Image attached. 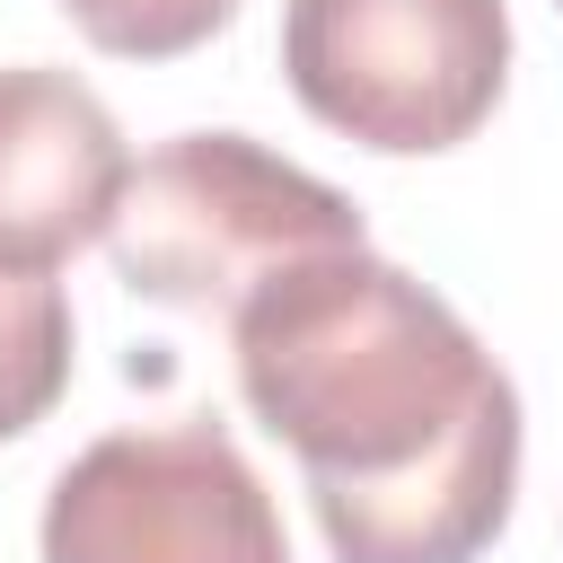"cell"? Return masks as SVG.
<instances>
[{"mask_svg":"<svg viewBox=\"0 0 563 563\" xmlns=\"http://www.w3.org/2000/svg\"><path fill=\"white\" fill-rule=\"evenodd\" d=\"M282 79L325 132L378 158H431L493 123L510 88V9L501 0H282Z\"/></svg>","mask_w":563,"mask_h":563,"instance_id":"cell-3","label":"cell"},{"mask_svg":"<svg viewBox=\"0 0 563 563\" xmlns=\"http://www.w3.org/2000/svg\"><path fill=\"white\" fill-rule=\"evenodd\" d=\"M53 273L62 264H0V440L35 431L70 387L79 325H70V290Z\"/></svg>","mask_w":563,"mask_h":563,"instance_id":"cell-6","label":"cell"},{"mask_svg":"<svg viewBox=\"0 0 563 563\" xmlns=\"http://www.w3.org/2000/svg\"><path fill=\"white\" fill-rule=\"evenodd\" d=\"M132 150L106 97L53 62L0 70V264H62L106 238Z\"/></svg>","mask_w":563,"mask_h":563,"instance_id":"cell-5","label":"cell"},{"mask_svg":"<svg viewBox=\"0 0 563 563\" xmlns=\"http://www.w3.org/2000/svg\"><path fill=\"white\" fill-rule=\"evenodd\" d=\"M44 563H290L264 475L220 422H141L88 440L35 528Z\"/></svg>","mask_w":563,"mask_h":563,"instance_id":"cell-4","label":"cell"},{"mask_svg":"<svg viewBox=\"0 0 563 563\" xmlns=\"http://www.w3.org/2000/svg\"><path fill=\"white\" fill-rule=\"evenodd\" d=\"M53 9L114 62H176L238 18V0H53Z\"/></svg>","mask_w":563,"mask_h":563,"instance_id":"cell-7","label":"cell"},{"mask_svg":"<svg viewBox=\"0 0 563 563\" xmlns=\"http://www.w3.org/2000/svg\"><path fill=\"white\" fill-rule=\"evenodd\" d=\"M246 413L299 457L334 563H484L519 501V387L369 246L255 282L229 317Z\"/></svg>","mask_w":563,"mask_h":563,"instance_id":"cell-1","label":"cell"},{"mask_svg":"<svg viewBox=\"0 0 563 563\" xmlns=\"http://www.w3.org/2000/svg\"><path fill=\"white\" fill-rule=\"evenodd\" d=\"M334 246H369L352 194L246 132L158 141L106 220V255L132 299L220 317V325L238 317V299L255 282H273L308 255H334Z\"/></svg>","mask_w":563,"mask_h":563,"instance_id":"cell-2","label":"cell"},{"mask_svg":"<svg viewBox=\"0 0 563 563\" xmlns=\"http://www.w3.org/2000/svg\"><path fill=\"white\" fill-rule=\"evenodd\" d=\"M554 9H563V0H554Z\"/></svg>","mask_w":563,"mask_h":563,"instance_id":"cell-8","label":"cell"}]
</instances>
